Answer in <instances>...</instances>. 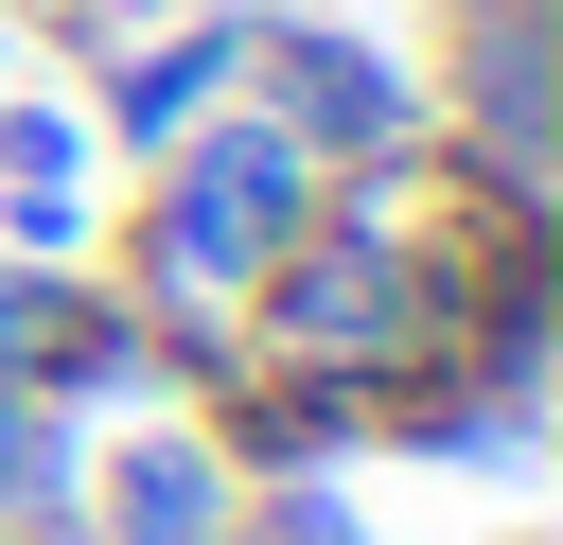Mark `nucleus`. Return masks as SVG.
<instances>
[{
    "mask_svg": "<svg viewBox=\"0 0 563 545\" xmlns=\"http://www.w3.org/2000/svg\"><path fill=\"white\" fill-rule=\"evenodd\" d=\"M158 18H176V0H18V35H35V53H70V70H88V53H123V35H158Z\"/></svg>",
    "mask_w": 563,
    "mask_h": 545,
    "instance_id": "obj_9",
    "label": "nucleus"
},
{
    "mask_svg": "<svg viewBox=\"0 0 563 545\" xmlns=\"http://www.w3.org/2000/svg\"><path fill=\"white\" fill-rule=\"evenodd\" d=\"M0 70H35V35H18V0H0Z\"/></svg>",
    "mask_w": 563,
    "mask_h": 545,
    "instance_id": "obj_10",
    "label": "nucleus"
},
{
    "mask_svg": "<svg viewBox=\"0 0 563 545\" xmlns=\"http://www.w3.org/2000/svg\"><path fill=\"white\" fill-rule=\"evenodd\" d=\"M229 70H246V0H176L158 35L88 53V141H106V158H158V141H194V123L229 105Z\"/></svg>",
    "mask_w": 563,
    "mask_h": 545,
    "instance_id": "obj_6",
    "label": "nucleus"
},
{
    "mask_svg": "<svg viewBox=\"0 0 563 545\" xmlns=\"http://www.w3.org/2000/svg\"><path fill=\"white\" fill-rule=\"evenodd\" d=\"M422 123L493 193H563V0H422Z\"/></svg>",
    "mask_w": 563,
    "mask_h": 545,
    "instance_id": "obj_3",
    "label": "nucleus"
},
{
    "mask_svg": "<svg viewBox=\"0 0 563 545\" xmlns=\"http://www.w3.org/2000/svg\"><path fill=\"white\" fill-rule=\"evenodd\" d=\"M141 193L88 229V264H106V299L158 334V369H176V404L246 352V281L282 264V229L317 211V158L264 123V105H211L194 141H158V158H123Z\"/></svg>",
    "mask_w": 563,
    "mask_h": 545,
    "instance_id": "obj_1",
    "label": "nucleus"
},
{
    "mask_svg": "<svg viewBox=\"0 0 563 545\" xmlns=\"http://www.w3.org/2000/svg\"><path fill=\"white\" fill-rule=\"evenodd\" d=\"M246 475L194 404H141V422H88V475H70V545H229Z\"/></svg>",
    "mask_w": 563,
    "mask_h": 545,
    "instance_id": "obj_5",
    "label": "nucleus"
},
{
    "mask_svg": "<svg viewBox=\"0 0 563 545\" xmlns=\"http://www.w3.org/2000/svg\"><path fill=\"white\" fill-rule=\"evenodd\" d=\"M0 387H35L70 440L176 404V369H158V334L106 299V264H35V246H0Z\"/></svg>",
    "mask_w": 563,
    "mask_h": 545,
    "instance_id": "obj_4",
    "label": "nucleus"
},
{
    "mask_svg": "<svg viewBox=\"0 0 563 545\" xmlns=\"http://www.w3.org/2000/svg\"><path fill=\"white\" fill-rule=\"evenodd\" d=\"M229 105H264L317 176H369V158H422V141H440V123H422V53H387V35L334 18V0H246Z\"/></svg>",
    "mask_w": 563,
    "mask_h": 545,
    "instance_id": "obj_2",
    "label": "nucleus"
},
{
    "mask_svg": "<svg viewBox=\"0 0 563 545\" xmlns=\"http://www.w3.org/2000/svg\"><path fill=\"white\" fill-rule=\"evenodd\" d=\"M229 545H387V527H369V492H352V475H246Z\"/></svg>",
    "mask_w": 563,
    "mask_h": 545,
    "instance_id": "obj_8",
    "label": "nucleus"
},
{
    "mask_svg": "<svg viewBox=\"0 0 563 545\" xmlns=\"http://www.w3.org/2000/svg\"><path fill=\"white\" fill-rule=\"evenodd\" d=\"M70 475H88V440H70L35 387H0V527H18V545H70Z\"/></svg>",
    "mask_w": 563,
    "mask_h": 545,
    "instance_id": "obj_7",
    "label": "nucleus"
}]
</instances>
